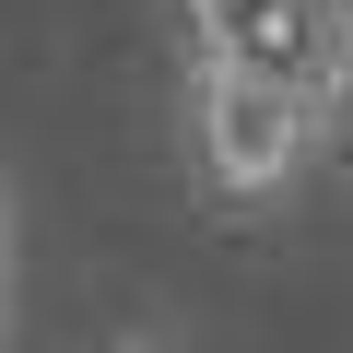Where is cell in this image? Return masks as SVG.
<instances>
[{
	"instance_id": "obj_2",
	"label": "cell",
	"mask_w": 353,
	"mask_h": 353,
	"mask_svg": "<svg viewBox=\"0 0 353 353\" xmlns=\"http://www.w3.org/2000/svg\"><path fill=\"white\" fill-rule=\"evenodd\" d=\"M176 59H259V71H318V0H165Z\"/></svg>"
},
{
	"instance_id": "obj_1",
	"label": "cell",
	"mask_w": 353,
	"mask_h": 353,
	"mask_svg": "<svg viewBox=\"0 0 353 353\" xmlns=\"http://www.w3.org/2000/svg\"><path fill=\"white\" fill-rule=\"evenodd\" d=\"M176 153L189 189L224 224H271L318 189L330 165V106L318 71H259V59H176Z\"/></svg>"
},
{
	"instance_id": "obj_3",
	"label": "cell",
	"mask_w": 353,
	"mask_h": 353,
	"mask_svg": "<svg viewBox=\"0 0 353 353\" xmlns=\"http://www.w3.org/2000/svg\"><path fill=\"white\" fill-rule=\"evenodd\" d=\"M318 106H330V165L353 176V36H318Z\"/></svg>"
},
{
	"instance_id": "obj_4",
	"label": "cell",
	"mask_w": 353,
	"mask_h": 353,
	"mask_svg": "<svg viewBox=\"0 0 353 353\" xmlns=\"http://www.w3.org/2000/svg\"><path fill=\"white\" fill-rule=\"evenodd\" d=\"M12 294H24V212H12V176H0V341H12Z\"/></svg>"
},
{
	"instance_id": "obj_5",
	"label": "cell",
	"mask_w": 353,
	"mask_h": 353,
	"mask_svg": "<svg viewBox=\"0 0 353 353\" xmlns=\"http://www.w3.org/2000/svg\"><path fill=\"white\" fill-rule=\"evenodd\" d=\"M318 36H353V0H318Z\"/></svg>"
}]
</instances>
